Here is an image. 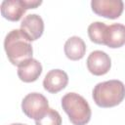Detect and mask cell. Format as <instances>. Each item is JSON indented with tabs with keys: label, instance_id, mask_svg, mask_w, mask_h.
I'll use <instances>...</instances> for the list:
<instances>
[{
	"label": "cell",
	"instance_id": "6da1fadb",
	"mask_svg": "<svg viewBox=\"0 0 125 125\" xmlns=\"http://www.w3.org/2000/svg\"><path fill=\"white\" fill-rule=\"evenodd\" d=\"M4 49L10 62L18 67L32 59V46L21 29H13L6 35Z\"/></svg>",
	"mask_w": 125,
	"mask_h": 125
},
{
	"label": "cell",
	"instance_id": "9a60e30c",
	"mask_svg": "<svg viewBox=\"0 0 125 125\" xmlns=\"http://www.w3.org/2000/svg\"><path fill=\"white\" fill-rule=\"evenodd\" d=\"M10 125H26V124H22V123H12Z\"/></svg>",
	"mask_w": 125,
	"mask_h": 125
},
{
	"label": "cell",
	"instance_id": "5b68a950",
	"mask_svg": "<svg viewBox=\"0 0 125 125\" xmlns=\"http://www.w3.org/2000/svg\"><path fill=\"white\" fill-rule=\"evenodd\" d=\"M91 8L98 16L114 20L123 13L124 3L121 0H92Z\"/></svg>",
	"mask_w": 125,
	"mask_h": 125
},
{
	"label": "cell",
	"instance_id": "9c48e42d",
	"mask_svg": "<svg viewBox=\"0 0 125 125\" xmlns=\"http://www.w3.org/2000/svg\"><path fill=\"white\" fill-rule=\"evenodd\" d=\"M0 9L3 18L11 21H20L27 10L24 0H4Z\"/></svg>",
	"mask_w": 125,
	"mask_h": 125
},
{
	"label": "cell",
	"instance_id": "30bf717a",
	"mask_svg": "<svg viewBox=\"0 0 125 125\" xmlns=\"http://www.w3.org/2000/svg\"><path fill=\"white\" fill-rule=\"evenodd\" d=\"M104 45L111 49L120 48L125 45V25L122 23H112L107 25Z\"/></svg>",
	"mask_w": 125,
	"mask_h": 125
},
{
	"label": "cell",
	"instance_id": "8992f818",
	"mask_svg": "<svg viewBox=\"0 0 125 125\" xmlns=\"http://www.w3.org/2000/svg\"><path fill=\"white\" fill-rule=\"evenodd\" d=\"M86 64L88 70L92 74L101 76L106 74L109 71L111 67V60L105 52L96 50L88 56Z\"/></svg>",
	"mask_w": 125,
	"mask_h": 125
},
{
	"label": "cell",
	"instance_id": "3957f363",
	"mask_svg": "<svg viewBox=\"0 0 125 125\" xmlns=\"http://www.w3.org/2000/svg\"><path fill=\"white\" fill-rule=\"evenodd\" d=\"M62 107L73 125H86L92 115L88 102L76 93H66L62 98Z\"/></svg>",
	"mask_w": 125,
	"mask_h": 125
},
{
	"label": "cell",
	"instance_id": "5bb4252c",
	"mask_svg": "<svg viewBox=\"0 0 125 125\" xmlns=\"http://www.w3.org/2000/svg\"><path fill=\"white\" fill-rule=\"evenodd\" d=\"M35 125H62V117L57 110L49 108L43 117L35 121Z\"/></svg>",
	"mask_w": 125,
	"mask_h": 125
},
{
	"label": "cell",
	"instance_id": "7c38bea8",
	"mask_svg": "<svg viewBox=\"0 0 125 125\" xmlns=\"http://www.w3.org/2000/svg\"><path fill=\"white\" fill-rule=\"evenodd\" d=\"M64 54L71 61L81 60L86 53V44L79 36H71L64 43Z\"/></svg>",
	"mask_w": 125,
	"mask_h": 125
},
{
	"label": "cell",
	"instance_id": "7a4b0ae2",
	"mask_svg": "<svg viewBox=\"0 0 125 125\" xmlns=\"http://www.w3.org/2000/svg\"><path fill=\"white\" fill-rule=\"evenodd\" d=\"M95 104L104 108L113 107L125 99V85L120 80H108L98 83L92 92Z\"/></svg>",
	"mask_w": 125,
	"mask_h": 125
},
{
	"label": "cell",
	"instance_id": "8fae6325",
	"mask_svg": "<svg viewBox=\"0 0 125 125\" xmlns=\"http://www.w3.org/2000/svg\"><path fill=\"white\" fill-rule=\"evenodd\" d=\"M42 73V64L35 59H31L18 67L19 78L25 82L30 83L36 81Z\"/></svg>",
	"mask_w": 125,
	"mask_h": 125
},
{
	"label": "cell",
	"instance_id": "52a82bcc",
	"mask_svg": "<svg viewBox=\"0 0 125 125\" xmlns=\"http://www.w3.org/2000/svg\"><path fill=\"white\" fill-rule=\"evenodd\" d=\"M21 32L31 42L39 39L44 32V21L37 14H30L23 18L21 22Z\"/></svg>",
	"mask_w": 125,
	"mask_h": 125
},
{
	"label": "cell",
	"instance_id": "ba28073f",
	"mask_svg": "<svg viewBox=\"0 0 125 125\" xmlns=\"http://www.w3.org/2000/svg\"><path fill=\"white\" fill-rule=\"evenodd\" d=\"M67 83L68 76L65 71L62 69H52L45 75L43 80V87L47 92L56 94L64 89Z\"/></svg>",
	"mask_w": 125,
	"mask_h": 125
},
{
	"label": "cell",
	"instance_id": "4fadbf2b",
	"mask_svg": "<svg viewBox=\"0 0 125 125\" xmlns=\"http://www.w3.org/2000/svg\"><path fill=\"white\" fill-rule=\"evenodd\" d=\"M107 25L102 21H94L88 26V35L92 42L104 45V37Z\"/></svg>",
	"mask_w": 125,
	"mask_h": 125
},
{
	"label": "cell",
	"instance_id": "277c9868",
	"mask_svg": "<svg viewBox=\"0 0 125 125\" xmlns=\"http://www.w3.org/2000/svg\"><path fill=\"white\" fill-rule=\"evenodd\" d=\"M49 108V103L46 97L37 92L27 94L21 101L22 112L35 121L43 117Z\"/></svg>",
	"mask_w": 125,
	"mask_h": 125
}]
</instances>
